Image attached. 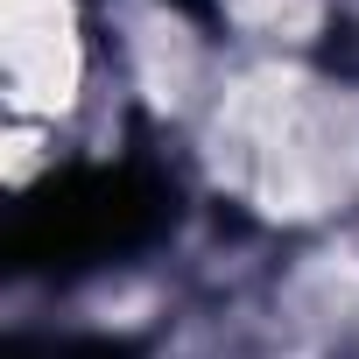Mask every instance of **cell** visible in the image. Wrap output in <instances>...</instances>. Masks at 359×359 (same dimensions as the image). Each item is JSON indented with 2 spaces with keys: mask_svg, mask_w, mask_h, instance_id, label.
Returning a JSON list of instances; mask_svg holds the SVG:
<instances>
[{
  "mask_svg": "<svg viewBox=\"0 0 359 359\" xmlns=\"http://www.w3.org/2000/svg\"><path fill=\"white\" fill-rule=\"evenodd\" d=\"M78 36L71 22H43V29H8V92L15 113H64L78 99Z\"/></svg>",
  "mask_w": 359,
  "mask_h": 359,
  "instance_id": "1",
  "label": "cell"
},
{
  "mask_svg": "<svg viewBox=\"0 0 359 359\" xmlns=\"http://www.w3.org/2000/svg\"><path fill=\"white\" fill-rule=\"evenodd\" d=\"M134 57H141V78H148V99L155 106H176L184 99V85H191V36L176 29V22H155L141 43H134Z\"/></svg>",
  "mask_w": 359,
  "mask_h": 359,
  "instance_id": "2",
  "label": "cell"
}]
</instances>
